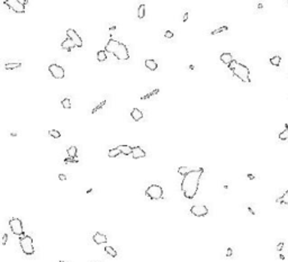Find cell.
I'll list each match as a JSON object with an SVG mask.
<instances>
[{"instance_id": "obj_1", "label": "cell", "mask_w": 288, "mask_h": 262, "mask_svg": "<svg viewBox=\"0 0 288 262\" xmlns=\"http://www.w3.org/2000/svg\"><path fill=\"white\" fill-rule=\"evenodd\" d=\"M204 173V169L203 168H198V169H194L191 170L188 174H186L184 177L180 185L181 191L184 193V196L187 199H192L196 196V193L198 191V187H199V181H200V178Z\"/></svg>"}, {"instance_id": "obj_2", "label": "cell", "mask_w": 288, "mask_h": 262, "mask_svg": "<svg viewBox=\"0 0 288 262\" xmlns=\"http://www.w3.org/2000/svg\"><path fill=\"white\" fill-rule=\"evenodd\" d=\"M229 69L231 70L232 73L234 74L236 78H239L242 82H245V83L251 82V79H250V70L244 64L238 62L236 60H233V62L229 65Z\"/></svg>"}, {"instance_id": "obj_3", "label": "cell", "mask_w": 288, "mask_h": 262, "mask_svg": "<svg viewBox=\"0 0 288 262\" xmlns=\"http://www.w3.org/2000/svg\"><path fill=\"white\" fill-rule=\"evenodd\" d=\"M19 245L22 247V251L27 256H32L35 253V249H34L33 239L29 235H24L19 237Z\"/></svg>"}, {"instance_id": "obj_4", "label": "cell", "mask_w": 288, "mask_h": 262, "mask_svg": "<svg viewBox=\"0 0 288 262\" xmlns=\"http://www.w3.org/2000/svg\"><path fill=\"white\" fill-rule=\"evenodd\" d=\"M145 195L152 200H159L163 196V189L159 185H151L145 190Z\"/></svg>"}, {"instance_id": "obj_5", "label": "cell", "mask_w": 288, "mask_h": 262, "mask_svg": "<svg viewBox=\"0 0 288 262\" xmlns=\"http://www.w3.org/2000/svg\"><path fill=\"white\" fill-rule=\"evenodd\" d=\"M9 227L11 230V232L15 234V235L18 236H24L25 233H24V229H23V223L19 218H16V217H12V218L9 219Z\"/></svg>"}, {"instance_id": "obj_6", "label": "cell", "mask_w": 288, "mask_h": 262, "mask_svg": "<svg viewBox=\"0 0 288 262\" xmlns=\"http://www.w3.org/2000/svg\"><path fill=\"white\" fill-rule=\"evenodd\" d=\"M3 3H6L9 7V9H11L12 11H15L17 14L25 12V6L20 2V0H5Z\"/></svg>"}, {"instance_id": "obj_7", "label": "cell", "mask_w": 288, "mask_h": 262, "mask_svg": "<svg viewBox=\"0 0 288 262\" xmlns=\"http://www.w3.org/2000/svg\"><path fill=\"white\" fill-rule=\"evenodd\" d=\"M114 55L117 57L118 60H122V61H125V60H128L130 59V54H128V49L125 44L120 43L119 46L117 47V50L114 52Z\"/></svg>"}, {"instance_id": "obj_8", "label": "cell", "mask_w": 288, "mask_h": 262, "mask_svg": "<svg viewBox=\"0 0 288 262\" xmlns=\"http://www.w3.org/2000/svg\"><path fill=\"white\" fill-rule=\"evenodd\" d=\"M49 71L52 74V77L55 78V79H63L64 78V69L59 64H51L49 66Z\"/></svg>"}, {"instance_id": "obj_9", "label": "cell", "mask_w": 288, "mask_h": 262, "mask_svg": "<svg viewBox=\"0 0 288 262\" xmlns=\"http://www.w3.org/2000/svg\"><path fill=\"white\" fill-rule=\"evenodd\" d=\"M190 213L196 217H204L208 214V208L205 205H194L190 208Z\"/></svg>"}, {"instance_id": "obj_10", "label": "cell", "mask_w": 288, "mask_h": 262, "mask_svg": "<svg viewBox=\"0 0 288 262\" xmlns=\"http://www.w3.org/2000/svg\"><path fill=\"white\" fill-rule=\"evenodd\" d=\"M66 36L74 43L76 47H82V39H81V37L78 35V33L74 29H72V28L68 29L66 30Z\"/></svg>"}, {"instance_id": "obj_11", "label": "cell", "mask_w": 288, "mask_h": 262, "mask_svg": "<svg viewBox=\"0 0 288 262\" xmlns=\"http://www.w3.org/2000/svg\"><path fill=\"white\" fill-rule=\"evenodd\" d=\"M119 44L120 43L118 42V41L110 38L109 41H108V43L106 44V46H105V51L108 52V53H113L114 54V52L117 50V47L119 46Z\"/></svg>"}, {"instance_id": "obj_12", "label": "cell", "mask_w": 288, "mask_h": 262, "mask_svg": "<svg viewBox=\"0 0 288 262\" xmlns=\"http://www.w3.org/2000/svg\"><path fill=\"white\" fill-rule=\"evenodd\" d=\"M145 152L142 150L141 146H134L133 147V152H132V156L133 159H141V158H145Z\"/></svg>"}, {"instance_id": "obj_13", "label": "cell", "mask_w": 288, "mask_h": 262, "mask_svg": "<svg viewBox=\"0 0 288 262\" xmlns=\"http://www.w3.org/2000/svg\"><path fill=\"white\" fill-rule=\"evenodd\" d=\"M61 47H62L63 50H66L68 52H71V51L76 47V45H74V43L69 38V37H66V38L62 42V44H61Z\"/></svg>"}, {"instance_id": "obj_14", "label": "cell", "mask_w": 288, "mask_h": 262, "mask_svg": "<svg viewBox=\"0 0 288 262\" xmlns=\"http://www.w3.org/2000/svg\"><path fill=\"white\" fill-rule=\"evenodd\" d=\"M92 240H93V242L96 243V244H104V243L107 242V236L105 235V234H103V233L98 232V233H96L92 236Z\"/></svg>"}, {"instance_id": "obj_15", "label": "cell", "mask_w": 288, "mask_h": 262, "mask_svg": "<svg viewBox=\"0 0 288 262\" xmlns=\"http://www.w3.org/2000/svg\"><path fill=\"white\" fill-rule=\"evenodd\" d=\"M131 116L135 122H138L143 118V113H142L138 108H134V109H132V111H131Z\"/></svg>"}, {"instance_id": "obj_16", "label": "cell", "mask_w": 288, "mask_h": 262, "mask_svg": "<svg viewBox=\"0 0 288 262\" xmlns=\"http://www.w3.org/2000/svg\"><path fill=\"white\" fill-rule=\"evenodd\" d=\"M221 61L224 64H226V65H230L232 62H233V56L231 53H223L221 55Z\"/></svg>"}, {"instance_id": "obj_17", "label": "cell", "mask_w": 288, "mask_h": 262, "mask_svg": "<svg viewBox=\"0 0 288 262\" xmlns=\"http://www.w3.org/2000/svg\"><path fill=\"white\" fill-rule=\"evenodd\" d=\"M117 149L119 150L120 153L124 155H130V154H132V152H133V147H131L130 145H118Z\"/></svg>"}, {"instance_id": "obj_18", "label": "cell", "mask_w": 288, "mask_h": 262, "mask_svg": "<svg viewBox=\"0 0 288 262\" xmlns=\"http://www.w3.org/2000/svg\"><path fill=\"white\" fill-rule=\"evenodd\" d=\"M144 64H145V66H146L149 70H151V71H155V70H157V68H158V64H157V62H155L154 60H145Z\"/></svg>"}, {"instance_id": "obj_19", "label": "cell", "mask_w": 288, "mask_h": 262, "mask_svg": "<svg viewBox=\"0 0 288 262\" xmlns=\"http://www.w3.org/2000/svg\"><path fill=\"white\" fill-rule=\"evenodd\" d=\"M66 152H68V155H69V158L76 159V158H77V154H78V149H77V146L72 145V146H70V147L66 150Z\"/></svg>"}, {"instance_id": "obj_20", "label": "cell", "mask_w": 288, "mask_h": 262, "mask_svg": "<svg viewBox=\"0 0 288 262\" xmlns=\"http://www.w3.org/2000/svg\"><path fill=\"white\" fill-rule=\"evenodd\" d=\"M22 66V63L19 62H10V63H6L5 64V69L6 70H14V69H18V68Z\"/></svg>"}, {"instance_id": "obj_21", "label": "cell", "mask_w": 288, "mask_h": 262, "mask_svg": "<svg viewBox=\"0 0 288 262\" xmlns=\"http://www.w3.org/2000/svg\"><path fill=\"white\" fill-rule=\"evenodd\" d=\"M277 203H280L283 205H288V190H286L284 192V195L280 197V198L277 199Z\"/></svg>"}, {"instance_id": "obj_22", "label": "cell", "mask_w": 288, "mask_h": 262, "mask_svg": "<svg viewBox=\"0 0 288 262\" xmlns=\"http://www.w3.org/2000/svg\"><path fill=\"white\" fill-rule=\"evenodd\" d=\"M280 62H282V57H280L279 55H275L270 59V63H271L273 66H279Z\"/></svg>"}, {"instance_id": "obj_23", "label": "cell", "mask_w": 288, "mask_h": 262, "mask_svg": "<svg viewBox=\"0 0 288 262\" xmlns=\"http://www.w3.org/2000/svg\"><path fill=\"white\" fill-rule=\"evenodd\" d=\"M105 251L108 256H110L111 258H116L117 257V251H115V249L113 246H106L105 247Z\"/></svg>"}, {"instance_id": "obj_24", "label": "cell", "mask_w": 288, "mask_h": 262, "mask_svg": "<svg viewBox=\"0 0 288 262\" xmlns=\"http://www.w3.org/2000/svg\"><path fill=\"white\" fill-rule=\"evenodd\" d=\"M144 16H145V5H143V3H142V5L138 6V9H137V17H138L140 19H142V18H144Z\"/></svg>"}, {"instance_id": "obj_25", "label": "cell", "mask_w": 288, "mask_h": 262, "mask_svg": "<svg viewBox=\"0 0 288 262\" xmlns=\"http://www.w3.org/2000/svg\"><path fill=\"white\" fill-rule=\"evenodd\" d=\"M97 60L99 62H104V61L107 60V54H106V51H99L97 53Z\"/></svg>"}, {"instance_id": "obj_26", "label": "cell", "mask_w": 288, "mask_h": 262, "mask_svg": "<svg viewBox=\"0 0 288 262\" xmlns=\"http://www.w3.org/2000/svg\"><path fill=\"white\" fill-rule=\"evenodd\" d=\"M119 154H120V151L117 147H114L108 151V156H109V158H117Z\"/></svg>"}, {"instance_id": "obj_27", "label": "cell", "mask_w": 288, "mask_h": 262, "mask_svg": "<svg viewBox=\"0 0 288 262\" xmlns=\"http://www.w3.org/2000/svg\"><path fill=\"white\" fill-rule=\"evenodd\" d=\"M61 105H62V107L65 108V109H70L71 106H72V105H71V100L69 98H64V99L61 101Z\"/></svg>"}, {"instance_id": "obj_28", "label": "cell", "mask_w": 288, "mask_h": 262, "mask_svg": "<svg viewBox=\"0 0 288 262\" xmlns=\"http://www.w3.org/2000/svg\"><path fill=\"white\" fill-rule=\"evenodd\" d=\"M285 131L282 132L279 134V139H282V141H285V139H288V125L286 124L285 125Z\"/></svg>"}, {"instance_id": "obj_29", "label": "cell", "mask_w": 288, "mask_h": 262, "mask_svg": "<svg viewBox=\"0 0 288 262\" xmlns=\"http://www.w3.org/2000/svg\"><path fill=\"white\" fill-rule=\"evenodd\" d=\"M191 171V169H189V168H187V166H180V168L178 169V172L180 173V174L182 176V177H185L186 174H188L189 172Z\"/></svg>"}, {"instance_id": "obj_30", "label": "cell", "mask_w": 288, "mask_h": 262, "mask_svg": "<svg viewBox=\"0 0 288 262\" xmlns=\"http://www.w3.org/2000/svg\"><path fill=\"white\" fill-rule=\"evenodd\" d=\"M227 29H229L227 26H222V27H219V28L214 29L211 34H212V35H216V34H219V33H222V32H226Z\"/></svg>"}, {"instance_id": "obj_31", "label": "cell", "mask_w": 288, "mask_h": 262, "mask_svg": "<svg viewBox=\"0 0 288 262\" xmlns=\"http://www.w3.org/2000/svg\"><path fill=\"white\" fill-rule=\"evenodd\" d=\"M49 134H50V136H52V137H54V138H60L61 137V133L59 131H56V130H51L49 132Z\"/></svg>"}, {"instance_id": "obj_32", "label": "cell", "mask_w": 288, "mask_h": 262, "mask_svg": "<svg viewBox=\"0 0 288 262\" xmlns=\"http://www.w3.org/2000/svg\"><path fill=\"white\" fill-rule=\"evenodd\" d=\"M157 93H159V89H155L154 91H152V92L148 93V95H145V96H143V97H141V99H142V100H144V99H149V98H151L152 96H154V95H157Z\"/></svg>"}, {"instance_id": "obj_33", "label": "cell", "mask_w": 288, "mask_h": 262, "mask_svg": "<svg viewBox=\"0 0 288 262\" xmlns=\"http://www.w3.org/2000/svg\"><path fill=\"white\" fill-rule=\"evenodd\" d=\"M78 162H79V160L73 159V158H68V159L64 160V163H65V164H68V163H78Z\"/></svg>"}, {"instance_id": "obj_34", "label": "cell", "mask_w": 288, "mask_h": 262, "mask_svg": "<svg viewBox=\"0 0 288 262\" xmlns=\"http://www.w3.org/2000/svg\"><path fill=\"white\" fill-rule=\"evenodd\" d=\"M105 104H106V100H104V101H103V103H101V104L99 105V106H97L96 108H95V109H92V110H91V113H92V114H95V113H96V111H97V110H99V109H100V108H101V107H103V106H104V105H105Z\"/></svg>"}, {"instance_id": "obj_35", "label": "cell", "mask_w": 288, "mask_h": 262, "mask_svg": "<svg viewBox=\"0 0 288 262\" xmlns=\"http://www.w3.org/2000/svg\"><path fill=\"white\" fill-rule=\"evenodd\" d=\"M164 37H167V38H172V37H173V33H172L171 30H167V32L164 33Z\"/></svg>"}, {"instance_id": "obj_36", "label": "cell", "mask_w": 288, "mask_h": 262, "mask_svg": "<svg viewBox=\"0 0 288 262\" xmlns=\"http://www.w3.org/2000/svg\"><path fill=\"white\" fill-rule=\"evenodd\" d=\"M7 241H8V234H3L2 235V245H6Z\"/></svg>"}, {"instance_id": "obj_37", "label": "cell", "mask_w": 288, "mask_h": 262, "mask_svg": "<svg viewBox=\"0 0 288 262\" xmlns=\"http://www.w3.org/2000/svg\"><path fill=\"white\" fill-rule=\"evenodd\" d=\"M284 246H285V243L284 242H280L278 245H277V251H282L284 249Z\"/></svg>"}, {"instance_id": "obj_38", "label": "cell", "mask_w": 288, "mask_h": 262, "mask_svg": "<svg viewBox=\"0 0 288 262\" xmlns=\"http://www.w3.org/2000/svg\"><path fill=\"white\" fill-rule=\"evenodd\" d=\"M59 179L61 180V181H63V180H66V176L63 174V173H60V174H59Z\"/></svg>"}, {"instance_id": "obj_39", "label": "cell", "mask_w": 288, "mask_h": 262, "mask_svg": "<svg viewBox=\"0 0 288 262\" xmlns=\"http://www.w3.org/2000/svg\"><path fill=\"white\" fill-rule=\"evenodd\" d=\"M232 252H233L232 249H231V247H229V249H227V252H226V257H231V256H232Z\"/></svg>"}, {"instance_id": "obj_40", "label": "cell", "mask_w": 288, "mask_h": 262, "mask_svg": "<svg viewBox=\"0 0 288 262\" xmlns=\"http://www.w3.org/2000/svg\"><path fill=\"white\" fill-rule=\"evenodd\" d=\"M188 15H189L188 12H185V15H184V18H182V20H184V22H187V19H188Z\"/></svg>"}, {"instance_id": "obj_41", "label": "cell", "mask_w": 288, "mask_h": 262, "mask_svg": "<svg viewBox=\"0 0 288 262\" xmlns=\"http://www.w3.org/2000/svg\"><path fill=\"white\" fill-rule=\"evenodd\" d=\"M248 178L250 180H253V179H254V176H253V174H248Z\"/></svg>"}, {"instance_id": "obj_42", "label": "cell", "mask_w": 288, "mask_h": 262, "mask_svg": "<svg viewBox=\"0 0 288 262\" xmlns=\"http://www.w3.org/2000/svg\"><path fill=\"white\" fill-rule=\"evenodd\" d=\"M248 209H249V212H250V213H251V214H252V215H256V213H254V212H253V210H252V208H251V207H249V208H248Z\"/></svg>"}, {"instance_id": "obj_43", "label": "cell", "mask_w": 288, "mask_h": 262, "mask_svg": "<svg viewBox=\"0 0 288 262\" xmlns=\"http://www.w3.org/2000/svg\"><path fill=\"white\" fill-rule=\"evenodd\" d=\"M262 7H263L262 3H259V5H258V8H262Z\"/></svg>"}, {"instance_id": "obj_44", "label": "cell", "mask_w": 288, "mask_h": 262, "mask_svg": "<svg viewBox=\"0 0 288 262\" xmlns=\"http://www.w3.org/2000/svg\"><path fill=\"white\" fill-rule=\"evenodd\" d=\"M60 262H64V261H62V260H61V261H60Z\"/></svg>"}, {"instance_id": "obj_45", "label": "cell", "mask_w": 288, "mask_h": 262, "mask_svg": "<svg viewBox=\"0 0 288 262\" xmlns=\"http://www.w3.org/2000/svg\"><path fill=\"white\" fill-rule=\"evenodd\" d=\"M287 2H288V1H287Z\"/></svg>"}]
</instances>
